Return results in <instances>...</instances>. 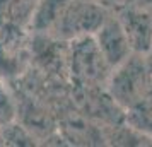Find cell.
Listing matches in <instances>:
<instances>
[{"label": "cell", "instance_id": "52a82bcc", "mask_svg": "<svg viewBox=\"0 0 152 147\" xmlns=\"http://www.w3.org/2000/svg\"><path fill=\"white\" fill-rule=\"evenodd\" d=\"M38 4L39 0H10L5 15H4V22L9 26L22 29V31L29 29Z\"/></svg>", "mask_w": 152, "mask_h": 147}, {"label": "cell", "instance_id": "8fae6325", "mask_svg": "<svg viewBox=\"0 0 152 147\" xmlns=\"http://www.w3.org/2000/svg\"><path fill=\"white\" fill-rule=\"evenodd\" d=\"M9 4H10V0H0V21H4V15H5Z\"/></svg>", "mask_w": 152, "mask_h": 147}, {"label": "cell", "instance_id": "ba28073f", "mask_svg": "<svg viewBox=\"0 0 152 147\" xmlns=\"http://www.w3.org/2000/svg\"><path fill=\"white\" fill-rule=\"evenodd\" d=\"M92 2H96L99 5H103L104 9H108V10H116V9L123 7V5H128L132 4V0H92Z\"/></svg>", "mask_w": 152, "mask_h": 147}, {"label": "cell", "instance_id": "6da1fadb", "mask_svg": "<svg viewBox=\"0 0 152 147\" xmlns=\"http://www.w3.org/2000/svg\"><path fill=\"white\" fill-rule=\"evenodd\" d=\"M110 12L92 0H67L45 38L65 45L77 38L94 36Z\"/></svg>", "mask_w": 152, "mask_h": 147}, {"label": "cell", "instance_id": "30bf717a", "mask_svg": "<svg viewBox=\"0 0 152 147\" xmlns=\"http://www.w3.org/2000/svg\"><path fill=\"white\" fill-rule=\"evenodd\" d=\"M144 58H145V65H147V70H149V74H151V77H152V48L144 55Z\"/></svg>", "mask_w": 152, "mask_h": 147}, {"label": "cell", "instance_id": "7a4b0ae2", "mask_svg": "<svg viewBox=\"0 0 152 147\" xmlns=\"http://www.w3.org/2000/svg\"><path fill=\"white\" fill-rule=\"evenodd\" d=\"M151 86L152 77L147 70L144 55L132 53L126 60L111 70L104 91L111 101L125 113L144 98Z\"/></svg>", "mask_w": 152, "mask_h": 147}, {"label": "cell", "instance_id": "8992f818", "mask_svg": "<svg viewBox=\"0 0 152 147\" xmlns=\"http://www.w3.org/2000/svg\"><path fill=\"white\" fill-rule=\"evenodd\" d=\"M123 120L137 132L152 139V86L137 105L123 113Z\"/></svg>", "mask_w": 152, "mask_h": 147}, {"label": "cell", "instance_id": "9c48e42d", "mask_svg": "<svg viewBox=\"0 0 152 147\" xmlns=\"http://www.w3.org/2000/svg\"><path fill=\"white\" fill-rule=\"evenodd\" d=\"M132 4H135L138 7H144L152 12V0H132Z\"/></svg>", "mask_w": 152, "mask_h": 147}, {"label": "cell", "instance_id": "3957f363", "mask_svg": "<svg viewBox=\"0 0 152 147\" xmlns=\"http://www.w3.org/2000/svg\"><path fill=\"white\" fill-rule=\"evenodd\" d=\"M65 45H69L67 67L72 82L80 89H104L113 69L96 45L94 36L77 38Z\"/></svg>", "mask_w": 152, "mask_h": 147}, {"label": "cell", "instance_id": "277c9868", "mask_svg": "<svg viewBox=\"0 0 152 147\" xmlns=\"http://www.w3.org/2000/svg\"><path fill=\"white\" fill-rule=\"evenodd\" d=\"M128 36L133 53L145 55L152 48V12L135 4L113 10Z\"/></svg>", "mask_w": 152, "mask_h": 147}, {"label": "cell", "instance_id": "5b68a950", "mask_svg": "<svg viewBox=\"0 0 152 147\" xmlns=\"http://www.w3.org/2000/svg\"><path fill=\"white\" fill-rule=\"evenodd\" d=\"M94 39L111 69H115L133 53L128 36L115 12H110V15L104 19V22L94 33Z\"/></svg>", "mask_w": 152, "mask_h": 147}]
</instances>
